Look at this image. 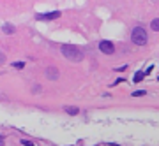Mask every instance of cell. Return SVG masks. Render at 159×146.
Wrapping results in <instances>:
<instances>
[{
	"label": "cell",
	"instance_id": "6",
	"mask_svg": "<svg viewBox=\"0 0 159 146\" xmlns=\"http://www.w3.org/2000/svg\"><path fill=\"white\" fill-rule=\"evenodd\" d=\"M2 30H4V34H14V32H16V28H14L11 23H6V25L2 27Z\"/></svg>",
	"mask_w": 159,
	"mask_h": 146
},
{
	"label": "cell",
	"instance_id": "14",
	"mask_svg": "<svg viewBox=\"0 0 159 146\" xmlns=\"http://www.w3.org/2000/svg\"><path fill=\"white\" fill-rule=\"evenodd\" d=\"M126 69H127V65H122V67H117V69H115V71H119V72H124V71H126Z\"/></svg>",
	"mask_w": 159,
	"mask_h": 146
},
{
	"label": "cell",
	"instance_id": "8",
	"mask_svg": "<svg viewBox=\"0 0 159 146\" xmlns=\"http://www.w3.org/2000/svg\"><path fill=\"white\" fill-rule=\"evenodd\" d=\"M143 77H145V72H142V71H140V72H136L134 77H133V83H140Z\"/></svg>",
	"mask_w": 159,
	"mask_h": 146
},
{
	"label": "cell",
	"instance_id": "12",
	"mask_svg": "<svg viewBox=\"0 0 159 146\" xmlns=\"http://www.w3.org/2000/svg\"><path fill=\"white\" fill-rule=\"evenodd\" d=\"M21 144H23V146H35L34 143H30V141H27V139H21Z\"/></svg>",
	"mask_w": 159,
	"mask_h": 146
},
{
	"label": "cell",
	"instance_id": "5",
	"mask_svg": "<svg viewBox=\"0 0 159 146\" xmlns=\"http://www.w3.org/2000/svg\"><path fill=\"white\" fill-rule=\"evenodd\" d=\"M60 16V11H53V12H48V14H39L37 18L39 19H48V21H50V19H57Z\"/></svg>",
	"mask_w": 159,
	"mask_h": 146
},
{
	"label": "cell",
	"instance_id": "7",
	"mask_svg": "<svg viewBox=\"0 0 159 146\" xmlns=\"http://www.w3.org/2000/svg\"><path fill=\"white\" fill-rule=\"evenodd\" d=\"M65 111H67V114H71V116H76V114L80 113V109H78V108H73V106H67Z\"/></svg>",
	"mask_w": 159,
	"mask_h": 146
},
{
	"label": "cell",
	"instance_id": "15",
	"mask_svg": "<svg viewBox=\"0 0 159 146\" xmlns=\"http://www.w3.org/2000/svg\"><path fill=\"white\" fill-rule=\"evenodd\" d=\"M4 62H6V55L0 53V64H4Z\"/></svg>",
	"mask_w": 159,
	"mask_h": 146
},
{
	"label": "cell",
	"instance_id": "3",
	"mask_svg": "<svg viewBox=\"0 0 159 146\" xmlns=\"http://www.w3.org/2000/svg\"><path fill=\"white\" fill-rule=\"evenodd\" d=\"M99 51L104 53V55H113L115 53V44L111 40H101L99 42Z\"/></svg>",
	"mask_w": 159,
	"mask_h": 146
},
{
	"label": "cell",
	"instance_id": "10",
	"mask_svg": "<svg viewBox=\"0 0 159 146\" xmlns=\"http://www.w3.org/2000/svg\"><path fill=\"white\" fill-rule=\"evenodd\" d=\"M147 95V90H138V92H133V97H143Z\"/></svg>",
	"mask_w": 159,
	"mask_h": 146
},
{
	"label": "cell",
	"instance_id": "16",
	"mask_svg": "<svg viewBox=\"0 0 159 146\" xmlns=\"http://www.w3.org/2000/svg\"><path fill=\"white\" fill-rule=\"evenodd\" d=\"M104 146H120V144H115V143H108V144H104Z\"/></svg>",
	"mask_w": 159,
	"mask_h": 146
},
{
	"label": "cell",
	"instance_id": "2",
	"mask_svg": "<svg viewBox=\"0 0 159 146\" xmlns=\"http://www.w3.org/2000/svg\"><path fill=\"white\" fill-rule=\"evenodd\" d=\"M131 39H133V42H134L136 46H145V44H147V40H149L147 30L142 28V27L133 28V32H131Z\"/></svg>",
	"mask_w": 159,
	"mask_h": 146
},
{
	"label": "cell",
	"instance_id": "1",
	"mask_svg": "<svg viewBox=\"0 0 159 146\" xmlns=\"http://www.w3.org/2000/svg\"><path fill=\"white\" fill-rule=\"evenodd\" d=\"M60 51L62 55L69 60V62H81L83 60V51L76 46H71V44H62L60 46Z\"/></svg>",
	"mask_w": 159,
	"mask_h": 146
},
{
	"label": "cell",
	"instance_id": "4",
	"mask_svg": "<svg viewBox=\"0 0 159 146\" xmlns=\"http://www.w3.org/2000/svg\"><path fill=\"white\" fill-rule=\"evenodd\" d=\"M46 77L51 79V81L58 79V69H57V67H48V69H46Z\"/></svg>",
	"mask_w": 159,
	"mask_h": 146
},
{
	"label": "cell",
	"instance_id": "13",
	"mask_svg": "<svg viewBox=\"0 0 159 146\" xmlns=\"http://www.w3.org/2000/svg\"><path fill=\"white\" fill-rule=\"evenodd\" d=\"M120 83H124V79H117L115 83H111V86H117V85H120Z\"/></svg>",
	"mask_w": 159,
	"mask_h": 146
},
{
	"label": "cell",
	"instance_id": "9",
	"mask_svg": "<svg viewBox=\"0 0 159 146\" xmlns=\"http://www.w3.org/2000/svg\"><path fill=\"white\" fill-rule=\"evenodd\" d=\"M150 27H152V30H156V32H159V18H156V19H152V21H150Z\"/></svg>",
	"mask_w": 159,
	"mask_h": 146
},
{
	"label": "cell",
	"instance_id": "17",
	"mask_svg": "<svg viewBox=\"0 0 159 146\" xmlns=\"http://www.w3.org/2000/svg\"><path fill=\"white\" fill-rule=\"evenodd\" d=\"M0 146H4V137L0 136Z\"/></svg>",
	"mask_w": 159,
	"mask_h": 146
},
{
	"label": "cell",
	"instance_id": "11",
	"mask_svg": "<svg viewBox=\"0 0 159 146\" xmlns=\"http://www.w3.org/2000/svg\"><path fill=\"white\" fill-rule=\"evenodd\" d=\"M12 67H14V69H23V67H25V64H23V62H14Z\"/></svg>",
	"mask_w": 159,
	"mask_h": 146
}]
</instances>
